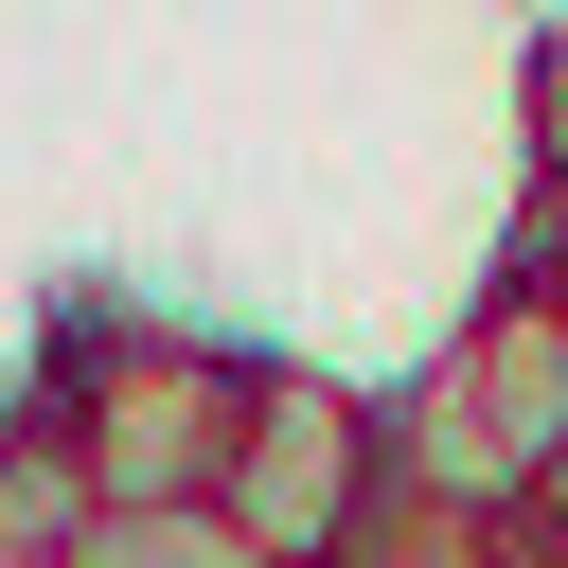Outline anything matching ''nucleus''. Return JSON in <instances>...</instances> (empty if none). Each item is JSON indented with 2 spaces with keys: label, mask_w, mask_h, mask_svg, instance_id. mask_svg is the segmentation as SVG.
Returning <instances> with one entry per match:
<instances>
[{
  "label": "nucleus",
  "mask_w": 568,
  "mask_h": 568,
  "mask_svg": "<svg viewBox=\"0 0 568 568\" xmlns=\"http://www.w3.org/2000/svg\"><path fill=\"white\" fill-rule=\"evenodd\" d=\"M231 390H248V337L178 320V302H106V284H53L36 302V355L0 408H36L89 479V515H213V462H231Z\"/></svg>",
  "instance_id": "f257e3e1"
},
{
  "label": "nucleus",
  "mask_w": 568,
  "mask_h": 568,
  "mask_svg": "<svg viewBox=\"0 0 568 568\" xmlns=\"http://www.w3.org/2000/svg\"><path fill=\"white\" fill-rule=\"evenodd\" d=\"M550 462H568V320L532 284H479L444 320V355L390 390V479L444 515H532Z\"/></svg>",
  "instance_id": "f03ea898"
},
{
  "label": "nucleus",
  "mask_w": 568,
  "mask_h": 568,
  "mask_svg": "<svg viewBox=\"0 0 568 568\" xmlns=\"http://www.w3.org/2000/svg\"><path fill=\"white\" fill-rule=\"evenodd\" d=\"M390 497V408L337 390L320 355H248L231 390V462H213V532L231 568H337Z\"/></svg>",
  "instance_id": "7ed1b4c3"
},
{
  "label": "nucleus",
  "mask_w": 568,
  "mask_h": 568,
  "mask_svg": "<svg viewBox=\"0 0 568 568\" xmlns=\"http://www.w3.org/2000/svg\"><path fill=\"white\" fill-rule=\"evenodd\" d=\"M89 550V479L36 408H0V568H71Z\"/></svg>",
  "instance_id": "20e7f679"
},
{
  "label": "nucleus",
  "mask_w": 568,
  "mask_h": 568,
  "mask_svg": "<svg viewBox=\"0 0 568 568\" xmlns=\"http://www.w3.org/2000/svg\"><path fill=\"white\" fill-rule=\"evenodd\" d=\"M337 568H532V532H515V515H444V497H408V479H390V497H373V532H355Z\"/></svg>",
  "instance_id": "39448f33"
},
{
  "label": "nucleus",
  "mask_w": 568,
  "mask_h": 568,
  "mask_svg": "<svg viewBox=\"0 0 568 568\" xmlns=\"http://www.w3.org/2000/svg\"><path fill=\"white\" fill-rule=\"evenodd\" d=\"M515 532H532V550H550V568H568V462H550V479H532V515H515Z\"/></svg>",
  "instance_id": "423d86ee"
},
{
  "label": "nucleus",
  "mask_w": 568,
  "mask_h": 568,
  "mask_svg": "<svg viewBox=\"0 0 568 568\" xmlns=\"http://www.w3.org/2000/svg\"><path fill=\"white\" fill-rule=\"evenodd\" d=\"M532 568H550V550H532Z\"/></svg>",
  "instance_id": "0eeeda50"
}]
</instances>
